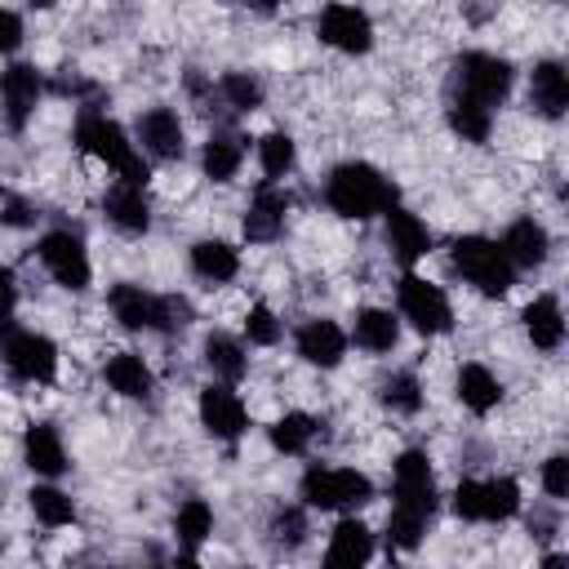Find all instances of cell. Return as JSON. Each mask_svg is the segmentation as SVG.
I'll use <instances>...</instances> for the list:
<instances>
[{
  "mask_svg": "<svg viewBox=\"0 0 569 569\" xmlns=\"http://www.w3.org/2000/svg\"><path fill=\"white\" fill-rule=\"evenodd\" d=\"M191 271L200 280H209V284H222V280H231L240 271V258H236V249L227 240H196L191 244Z\"/></svg>",
  "mask_w": 569,
  "mask_h": 569,
  "instance_id": "23",
  "label": "cell"
},
{
  "mask_svg": "<svg viewBox=\"0 0 569 569\" xmlns=\"http://www.w3.org/2000/svg\"><path fill=\"white\" fill-rule=\"evenodd\" d=\"M284 209H289V196H284V191H276L271 182L258 187V196L249 200V213H244V236H249L253 244L276 240L280 227H284Z\"/></svg>",
  "mask_w": 569,
  "mask_h": 569,
  "instance_id": "12",
  "label": "cell"
},
{
  "mask_svg": "<svg viewBox=\"0 0 569 569\" xmlns=\"http://www.w3.org/2000/svg\"><path fill=\"white\" fill-rule=\"evenodd\" d=\"M0 98H4V107H9V124L18 129V124L31 116L36 98H40V71L27 67V62H13V67L0 76Z\"/></svg>",
  "mask_w": 569,
  "mask_h": 569,
  "instance_id": "17",
  "label": "cell"
},
{
  "mask_svg": "<svg viewBox=\"0 0 569 569\" xmlns=\"http://www.w3.org/2000/svg\"><path fill=\"white\" fill-rule=\"evenodd\" d=\"M302 533H307V525H302V511H298V507L276 511V520H271V538H276L280 547H298Z\"/></svg>",
  "mask_w": 569,
  "mask_h": 569,
  "instance_id": "40",
  "label": "cell"
},
{
  "mask_svg": "<svg viewBox=\"0 0 569 569\" xmlns=\"http://www.w3.org/2000/svg\"><path fill=\"white\" fill-rule=\"evenodd\" d=\"M542 489H547V498H569V458H565V453L547 458V467H542Z\"/></svg>",
  "mask_w": 569,
  "mask_h": 569,
  "instance_id": "41",
  "label": "cell"
},
{
  "mask_svg": "<svg viewBox=\"0 0 569 569\" xmlns=\"http://www.w3.org/2000/svg\"><path fill=\"white\" fill-rule=\"evenodd\" d=\"M449 124H453V133H462V142H485L489 138V107L485 102H476V98H453L449 102Z\"/></svg>",
  "mask_w": 569,
  "mask_h": 569,
  "instance_id": "29",
  "label": "cell"
},
{
  "mask_svg": "<svg viewBox=\"0 0 569 569\" xmlns=\"http://www.w3.org/2000/svg\"><path fill=\"white\" fill-rule=\"evenodd\" d=\"M244 4H253V9H276V0H244Z\"/></svg>",
  "mask_w": 569,
  "mask_h": 569,
  "instance_id": "46",
  "label": "cell"
},
{
  "mask_svg": "<svg viewBox=\"0 0 569 569\" xmlns=\"http://www.w3.org/2000/svg\"><path fill=\"white\" fill-rule=\"evenodd\" d=\"M40 262L67 289H84L89 284V253H84L80 236H71V231H49L40 240Z\"/></svg>",
  "mask_w": 569,
  "mask_h": 569,
  "instance_id": "9",
  "label": "cell"
},
{
  "mask_svg": "<svg viewBox=\"0 0 569 569\" xmlns=\"http://www.w3.org/2000/svg\"><path fill=\"white\" fill-rule=\"evenodd\" d=\"M240 160H244V147H240L236 133H213V138L204 142V156H200V164H204V173H209L213 182H231L236 169H240Z\"/></svg>",
  "mask_w": 569,
  "mask_h": 569,
  "instance_id": "27",
  "label": "cell"
},
{
  "mask_svg": "<svg viewBox=\"0 0 569 569\" xmlns=\"http://www.w3.org/2000/svg\"><path fill=\"white\" fill-rule=\"evenodd\" d=\"M347 351V333L333 325V320H307L298 329V356L307 365H320V369H333Z\"/></svg>",
  "mask_w": 569,
  "mask_h": 569,
  "instance_id": "13",
  "label": "cell"
},
{
  "mask_svg": "<svg viewBox=\"0 0 569 569\" xmlns=\"http://www.w3.org/2000/svg\"><path fill=\"white\" fill-rule=\"evenodd\" d=\"M396 338H400V325H396L391 311H378V307L356 311V342H360L365 351H391Z\"/></svg>",
  "mask_w": 569,
  "mask_h": 569,
  "instance_id": "28",
  "label": "cell"
},
{
  "mask_svg": "<svg viewBox=\"0 0 569 569\" xmlns=\"http://www.w3.org/2000/svg\"><path fill=\"white\" fill-rule=\"evenodd\" d=\"M258 160H262V173L267 178H284L293 169V138L289 133H267L258 142Z\"/></svg>",
  "mask_w": 569,
  "mask_h": 569,
  "instance_id": "35",
  "label": "cell"
},
{
  "mask_svg": "<svg viewBox=\"0 0 569 569\" xmlns=\"http://www.w3.org/2000/svg\"><path fill=\"white\" fill-rule=\"evenodd\" d=\"M107 302H111V316L124 329H156V298L142 293L138 284H116L107 293Z\"/></svg>",
  "mask_w": 569,
  "mask_h": 569,
  "instance_id": "24",
  "label": "cell"
},
{
  "mask_svg": "<svg viewBox=\"0 0 569 569\" xmlns=\"http://www.w3.org/2000/svg\"><path fill=\"white\" fill-rule=\"evenodd\" d=\"M244 333H249V342H258V347H271V342H280V325H276V316H271V307H249V316H244Z\"/></svg>",
  "mask_w": 569,
  "mask_h": 569,
  "instance_id": "38",
  "label": "cell"
},
{
  "mask_svg": "<svg viewBox=\"0 0 569 569\" xmlns=\"http://www.w3.org/2000/svg\"><path fill=\"white\" fill-rule=\"evenodd\" d=\"M453 71H458L462 93L485 102V107H493V102H502L511 93V67L502 58H493V53H462Z\"/></svg>",
  "mask_w": 569,
  "mask_h": 569,
  "instance_id": "8",
  "label": "cell"
},
{
  "mask_svg": "<svg viewBox=\"0 0 569 569\" xmlns=\"http://www.w3.org/2000/svg\"><path fill=\"white\" fill-rule=\"evenodd\" d=\"M107 382H111V391H120L129 400H142L151 391V369L142 365V356L120 351V356L107 360Z\"/></svg>",
  "mask_w": 569,
  "mask_h": 569,
  "instance_id": "26",
  "label": "cell"
},
{
  "mask_svg": "<svg viewBox=\"0 0 569 569\" xmlns=\"http://www.w3.org/2000/svg\"><path fill=\"white\" fill-rule=\"evenodd\" d=\"M222 98L236 111H253V107H262V84L253 76H244V71H227L222 76Z\"/></svg>",
  "mask_w": 569,
  "mask_h": 569,
  "instance_id": "37",
  "label": "cell"
},
{
  "mask_svg": "<svg viewBox=\"0 0 569 569\" xmlns=\"http://www.w3.org/2000/svg\"><path fill=\"white\" fill-rule=\"evenodd\" d=\"M0 356L22 382H49L58 373V347L44 333L18 329L13 320H0Z\"/></svg>",
  "mask_w": 569,
  "mask_h": 569,
  "instance_id": "4",
  "label": "cell"
},
{
  "mask_svg": "<svg viewBox=\"0 0 569 569\" xmlns=\"http://www.w3.org/2000/svg\"><path fill=\"white\" fill-rule=\"evenodd\" d=\"M316 31L325 44L342 49V53H365L373 44V22L356 9V4H329L320 18H316Z\"/></svg>",
  "mask_w": 569,
  "mask_h": 569,
  "instance_id": "10",
  "label": "cell"
},
{
  "mask_svg": "<svg viewBox=\"0 0 569 569\" xmlns=\"http://www.w3.org/2000/svg\"><path fill=\"white\" fill-rule=\"evenodd\" d=\"M453 511L462 520H480V480H462L453 489Z\"/></svg>",
  "mask_w": 569,
  "mask_h": 569,
  "instance_id": "42",
  "label": "cell"
},
{
  "mask_svg": "<svg viewBox=\"0 0 569 569\" xmlns=\"http://www.w3.org/2000/svg\"><path fill=\"white\" fill-rule=\"evenodd\" d=\"M502 253L511 258V267H538L547 258V231L533 218H516L502 236Z\"/></svg>",
  "mask_w": 569,
  "mask_h": 569,
  "instance_id": "22",
  "label": "cell"
},
{
  "mask_svg": "<svg viewBox=\"0 0 569 569\" xmlns=\"http://www.w3.org/2000/svg\"><path fill=\"white\" fill-rule=\"evenodd\" d=\"M529 102H533L547 120L565 116V107H569V76H565V67H560V62H538V67H533Z\"/></svg>",
  "mask_w": 569,
  "mask_h": 569,
  "instance_id": "19",
  "label": "cell"
},
{
  "mask_svg": "<svg viewBox=\"0 0 569 569\" xmlns=\"http://www.w3.org/2000/svg\"><path fill=\"white\" fill-rule=\"evenodd\" d=\"M525 329L533 338V347L542 351H556L565 342V316H560V302L551 293H538L529 307H525Z\"/></svg>",
  "mask_w": 569,
  "mask_h": 569,
  "instance_id": "21",
  "label": "cell"
},
{
  "mask_svg": "<svg viewBox=\"0 0 569 569\" xmlns=\"http://www.w3.org/2000/svg\"><path fill=\"white\" fill-rule=\"evenodd\" d=\"M498 396H502V387H498V378L485 365H462L458 369V400L471 413H489L498 405Z\"/></svg>",
  "mask_w": 569,
  "mask_h": 569,
  "instance_id": "25",
  "label": "cell"
},
{
  "mask_svg": "<svg viewBox=\"0 0 569 569\" xmlns=\"http://www.w3.org/2000/svg\"><path fill=\"white\" fill-rule=\"evenodd\" d=\"M311 436H316V418H307V413H284L271 422V445L280 453H302L311 445Z\"/></svg>",
  "mask_w": 569,
  "mask_h": 569,
  "instance_id": "32",
  "label": "cell"
},
{
  "mask_svg": "<svg viewBox=\"0 0 569 569\" xmlns=\"http://www.w3.org/2000/svg\"><path fill=\"white\" fill-rule=\"evenodd\" d=\"M520 511V485L516 480H480V520H507Z\"/></svg>",
  "mask_w": 569,
  "mask_h": 569,
  "instance_id": "31",
  "label": "cell"
},
{
  "mask_svg": "<svg viewBox=\"0 0 569 569\" xmlns=\"http://www.w3.org/2000/svg\"><path fill=\"white\" fill-rule=\"evenodd\" d=\"M204 365H209L218 378L236 382V378L244 373V347H240L236 338H227V333H209V338H204Z\"/></svg>",
  "mask_w": 569,
  "mask_h": 569,
  "instance_id": "30",
  "label": "cell"
},
{
  "mask_svg": "<svg viewBox=\"0 0 569 569\" xmlns=\"http://www.w3.org/2000/svg\"><path fill=\"white\" fill-rule=\"evenodd\" d=\"M13 302H18L13 271H9V267H0V316H9V311H13Z\"/></svg>",
  "mask_w": 569,
  "mask_h": 569,
  "instance_id": "44",
  "label": "cell"
},
{
  "mask_svg": "<svg viewBox=\"0 0 569 569\" xmlns=\"http://www.w3.org/2000/svg\"><path fill=\"white\" fill-rule=\"evenodd\" d=\"M31 4H36V9H49V4H58V0H31Z\"/></svg>",
  "mask_w": 569,
  "mask_h": 569,
  "instance_id": "47",
  "label": "cell"
},
{
  "mask_svg": "<svg viewBox=\"0 0 569 569\" xmlns=\"http://www.w3.org/2000/svg\"><path fill=\"white\" fill-rule=\"evenodd\" d=\"M22 458L36 476H62L67 471V453H62V436L49 427V422H36L27 427L22 436Z\"/></svg>",
  "mask_w": 569,
  "mask_h": 569,
  "instance_id": "18",
  "label": "cell"
},
{
  "mask_svg": "<svg viewBox=\"0 0 569 569\" xmlns=\"http://www.w3.org/2000/svg\"><path fill=\"white\" fill-rule=\"evenodd\" d=\"M369 493H373L369 476H360L351 467H311L302 476V498H307V507H320V511L365 507Z\"/></svg>",
  "mask_w": 569,
  "mask_h": 569,
  "instance_id": "5",
  "label": "cell"
},
{
  "mask_svg": "<svg viewBox=\"0 0 569 569\" xmlns=\"http://www.w3.org/2000/svg\"><path fill=\"white\" fill-rule=\"evenodd\" d=\"M76 142H80L89 156L107 160V164L120 173V182H133V187L147 182V160L133 151V142L124 138V129H120L116 120H107L102 111H84V116L76 120Z\"/></svg>",
  "mask_w": 569,
  "mask_h": 569,
  "instance_id": "2",
  "label": "cell"
},
{
  "mask_svg": "<svg viewBox=\"0 0 569 569\" xmlns=\"http://www.w3.org/2000/svg\"><path fill=\"white\" fill-rule=\"evenodd\" d=\"M22 44V18L13 9H0V53H13Z\"/></svg>",
  "mask_w": 569,
  "mask_h": 569,
  "instance_id": "43",
  "label": "cell"
},
{
  "mask_svg": "<svg viewBox=\"0 0 569 569\" xmlns=\"http://www.w3.org/2000/svg\"><path fill=\"white\" fill-rule=\"evenodd\" d=\"M209 529H213L209 502H204V498H187V502L178 507V516H173V533H178L187 547H196V542L209 538Z\"/></svg>",
  "mask_w": 569,
  "mask_h": 569,
  "instance_id": "34",
  "label": "cell"
},
{
  "mask_svg": "<svg viewBox=\"0 0 569 569\" xmlns=\"http://www.w3.org/2000/svg\"><path fill=\"white\" fill-rule=\"evenodd\" d=\"M373 556V533L360 525V520H338V529L329 533V551H325V565L329 569H356Z\"/></svg>",
  "mask_w": 569,
  "mask_h": 569,
  "instance_id": "16",
  "label": "cell"
},
{
  "mask_svg": "<svg viewBox=\"0 0 569 569\" xmlns=\"http://www.w3.org/2000/svg\"><path fill=\"white\" fill-rule=\"evenodd\" d=\"M382 405L396 409V413H413L422 405V391H418V378L413 373H391L382 382Z\"/></svg>",
  "mask_w": 569,
  "mask_h": 569,
  "instance_id": "36",
  "label": "cell"
},
{
  "mask_svg": "<svg viewBox=\"0 0 569 569\" xmlns=\"http://www.w3.org/2000/svg\"><path fill=\"white\" fill-rule=\"evenodd\" d=\"M396 511H409L418 520H431L436 511V480H431V462L418 449H405L396 458Z\"/></svg>",
  "mask_w": 569,
  "mask_h": 569,
  "instance_id": "7",
  "label": "cell"
},
{
  "mask_svg": "<svg viewBox=\"0 0 569 569\" xmlns=\"http://www.w3.org/2000/svg\"><path fill=\"white\" fill-rule=\"evenodd\" d=\"M453 267L462 271V280H471L485 298H502L516 284V267L502 253V244L485 240V236H458L453 240Z\"/></svg>",
  "mask_w": 569,
  "mask_h": 569,
  "instance_id": "3",
  "label": "cell"
},
{
  "mask_svg": "<svg viewBox=\"0 0 569 569\" xmlns=\"http://www.w3.org/2000/svg\"><path fill=\"white\" fill-rule=\"evenodd\" d=\"M387 244H391V253L400 258V262H418L427 249H431V231H427V222L418 218V213H409V209H387Z\"/></svg>",
  "mask_w": 569,
  "mask_h": 569,
  "instance_id": "14",
  "label": "cell"
},
{
  "mask_svg": "<svg viewBox=\"0 0 569 569\" xmlns=\"http://www.w3.org/2000/svg\"><path fill=\"white\" fill-rule=\"evenodd\" d=\"M325 200L333 204V213L342 218H373V213H387L396 204V187L391 178H382L373 164H338L325 182Z\"/></svg>",
  "mask_w": 569,
  "mask_h": 569,
  "instance_id": "1",
  "label": "cell"
},
{
  "mask_svg": "<svg viewBox=\"0 0 569 569\" xmlns=\"http://www.w3.org/2000/svg\"><path fill=\"white\" fill-rule=\"evenodd\" d=\"M0 222H9V227H22V222H27V204H22L18 196H4V209H0Z\"/></svg>",
  "mask_w": 569,
  "mask_h": 569,
  "instance_id": "45",
  "label": "cell"
},
{
  "mask_svg": "<svg viewBox=\"0 0 569 569\" xmlns=\"http://www.w3.org/2000/svg\"><path fill=\"white\" fill-rule=\"evenodd\" d=\"M191 325V302L187 298H156V329H187Z\"/></svg>",
  "mask_w": 569,
  "mask_h": 569,
  "instance_id": "39",
  "label": "cell"
},
{
  "mask_svg": "<svg viewBox=\"0 0 569 569\" xmlns=\"http://www.w3.org/2000/svg\"><path fill=\"white\" fill-rule=\"evenodd\" d=\"M400 311L418 333H449V325H453V307L440 293V284L418 280V276L400 280Z\"/></svg>",
  "mask_w": 569,
  "mask_h": 569,
  "instance_id": "6",
  "label": "cell"
},
{
  "mask_svg": "<svg viewBox=\"0 0 569 569\" xmlns=\"http://www.w3.org/2000/svg\"><path fill=\"white\" fill-rule=\"evenodd\" d=\"M138 138L156 160H178L182 156V124H178V116L169 107H151L138 120Z\"/></svg>",
  "mask_w": 569,
  "mask_h": 569,
  "instance_id": "15",
  "label": "cell"
},
{
  "mask_svg": "<svg viewBox=\"0 0 569 569\" xmlns=\"http://www.w3.org/2000/svg\"><path fill=\"white\" fill-rule=\"evenodd\" d=\"M27 498H31V511H36V520H44L49 529H58V525H71V520H76V507H71V498H67L62 489H53V485H36Z\"/></svg>",
  "mask_w": 569,
  "mask_h": 569,
  "instance_id": "33",
  "label": "cell"
},
{
  "mask_svg": "<svg viewBox=\"0 0 569 569\" xmlns=\"http://www.w3.org/2000/svg\"><path fill=\"white\" fill-rule=\"evenodd\" d=\"M200 422H204L209 436H218V440H236V436L244 431L249 413H244V405H240V396H236L231 387L209 382V387L200 391Z\"/></svg>",
  "mask_w": 569,
  "mask_h": 569,
  "instance_id": "11",
  "label": "cell"
},
{
  "mask_svg": "<svg viewBox=\"0 0 569 569\" xmlns=\"http://www.w3.org/2000/svg\"><path fill=\"white\" fill-rule=\"evenodd\" d=\"M102 209H107V218L120 227V231H147L151 227V209H147V196H142V187H133V182H116L111 191H107V200H102Z\"/></svg>",
  "mask_w": 569,
  "mask_h": 569,
  "instance_id": "20",
  "label": "cell"
}]
</instances>
